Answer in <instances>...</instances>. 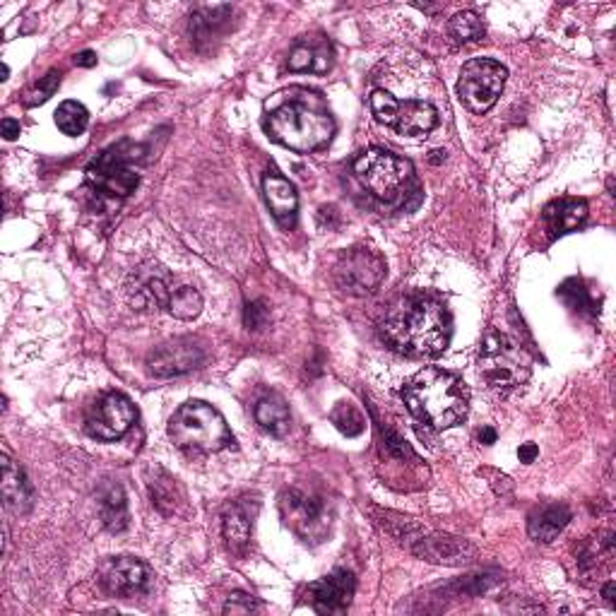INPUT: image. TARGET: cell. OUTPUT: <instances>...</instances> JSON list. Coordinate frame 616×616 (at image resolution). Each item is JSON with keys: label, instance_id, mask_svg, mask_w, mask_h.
I'll use <instances>...</instances> for the list:
<instances>
[{"label": "cell", "instance_id": "obj_17", "mask_svg": "<svg viewBox=\"0 0 616 616\" xmlns=\"http://www.w3.org/2000/svg\"><path fill=\"white\" fill-rule=\"evenodd\" d=\"M256 513V511H253ZM253 513L246 501L229 503L227 511L222 515V535L227 539V547L231 554L244 556L248 544H251L253 532Z\"/></svg>", "mask_w": 616, "mask_h": 616}, {"label": "cell", "instance_id": "obj_13", "mask_svg": "<svg viewBox=\"0 0 616 616\" xmlns=\"http://www.w3.org/2000/svg\"><path fill=\"white\" fill-rule=\"evenodd\" d=\"M357 580L349 571H335L306 588V597L318 614H342L352 602Z\"/></svg>", "mask_w": 616, "mask_h": 616}, {"label": "cell", "instance_id": "obj_11", "mask_svg": "<svg viewBox=\"0 0 616 616\" xmlns=\"http://www.w3.org/2000/svg\"><path fill=\"white\" fill-rule=\"evenodd\" d=\"M135 417H138V412L126 395L109 393L87 414L85 429L97 441H118L128 434L130 426L135 424Z\"/></svg>", "mask_w": 616, "mask_h": 616}, {"label": "cell", "instance_id": "obj_4", "mask_svg": "<svg viewBox=\"0 0 616 616\" xmlns=\"http://www.w3.org/2000/svg\"><path fill=\"white\" fill-rule=\"evenodd\" d=\"M169 438L181 450L195 453H219L234 446L227 419L207 402L191 400L176 410L169 422Z\"/></svg>", "mask_w": 616, "mask_h": 616}, {"label": "cell", "instance_id": "obj_6", "mask_svg": "<svg viewBox=\"0 0 616 616\" xmlns=\"http://www.w3.org/2000/svg\"><path fill=\"white\" fill-rule=\"evenodd\" d=\"M532 371V359L518 342L503 333H489L479 347V373L489 388H520Z\"/></svg>", "mask_w": 616, "mask_h": 616}, {"label": "cell", "instance_id": "obj_12", "mask_svg": "<svg viewBox=\"0 0 616 616\" xmlns=\"http://www.w3.org/2000/svg\"><path fill=\"white\" fill-rule=\"evenodd\" d=\"M284 523H287L296 535H301L306 539H316L321 542V537L328 530V523H325V503L318 496L306 494L301 489H292L282 496L280 501Z\"/></svg>", "mask_w": 616, "mask_h": 616}, {"label": "cell", "instance_id": "obj_37", "mask_svg": "<svg viewBox=\"0 0 616 616\" xmlns=\"http://www.w3.org/2000/svg\"><path fill=\"white\" fill-rule=\"evenodd\" d=\"M75 65H80V68H92V65H97V53H94V51L77 53Z\"/></svg>", "mask_w": 616, "mask_h": 616}, {"label": "cell", "instance_id": "obj_9", "mask_svg": "<svg viewBox=\"0 0 616 616\" xmlns=\"http://www.w3.org/2000/svg\"><path fill=\"white\" fill-rule=\"evenodd\" d=\"M506 68L491 58H475V61L462 65L458 94L460 102L472 114H487L499 102L503 87H506Z\"/></svg>", "mask_w": 616, "mask_h": 616}, {"label": "cell", "instance_id": "obj_2", "mask_svg": "<svg viewBox=\"0 0 616 616\" xmlns=\"http://www.w3.org/2000/svg\"><path fill=\"white\" fill-rule=\"evenodd\" d=\"M381 333L395 352L407 357H438L446 352L453 323L441 301L429 296H405L385 313Z\"/></svg>", "mask_w": 616, "mask_h": 616}, {"label": "cell", "instance_id": "obj_35", "mask_svg": "<svg viewBox=\"0 0 616 616\" xmlns=\"http://www.w3.org/2000/svg\"><path fill=\"white\" fill-rule=\"evenodd\" d=\"M537 455H539V448L535 446V443H523V446L518 448V458L520 462H525V465L535 462Z\"/></svg>", "mask_w": 616, "mask_h": 616}, {"label": "cell", "instance_id": "obj_10", "mask_svg": "<svg viewBox=\"0 0 616 616\" xmlns=\"http://www.w3.org/2000/svg\"><path fill=\"white\" fill-rule=\"evenodd\" d=\"M385 277V260L369 248H352L335 265V284L349 296H369Z\"/></svg>", "mask_w": 616, "mask_h": 616}, {"label": "cell", "instance_id": "obj_18", "mask_svg": "<svg viewBox=\"0 0 616 616\" xmlns=\"http://www.w3.org/2000/svg\"><path fill=\"white\" fill-rule=\"evenodd\" d=\"M3 501L5 508L13 513H27L34 503V489L22 467L10 458V453H3Z\"/></svg>", "mask_w": 616, "mask_h": 616}, {"label": "cell", "instance_id": "obj_30", "mask_svg": "<svg viewBox=\"0 0 616 616\" xmlns=\"http://www.w3.org/2000/svg\"><path fill=\"white\" fill-rule=\"evenodd\" d=\"M174 289H169V284L159 277H150L142 287L138 289V301L145 308H167Z\"/></svg>", "mask_w": 616, "mask_h": 616}, {"label": "cell", "instance_id": "obj_38", "mask_svg": "<svg viewBox=\"0 0 616 616\" xmlns=\"http://www.w3.org/2000/svg\"><path fill=\"white\" fill-rule=\"evenodd\" d=\"M614 592H616V583H614V580H609V583L604 585V590H602L604 600L609 602V607H616V597H614Z\"/></svg>", "mask_w": 616, "mask_h": 616}, {"label": "cell", "instance_id": "obj_39", "mask_svg": "<svg viewBox=\"0 0 616 616\" xmlns=\"http://www.w3.org/2000/svg\"><path fill=\"white\" fill-rule=\"evenodd\" d=\"M479 443H484V446H491V443H496V431L494 429H482L479 431Z\"/></svg>", "mask_w": 616, "mask_h": 616}, {"label": "cell", "instance_id": "obj_31", "mask_svg": "<svg viewBox=\"0 0 616 616\" xmlns=\"http://www.w3.org/2000/svg\"><path fill=\"white\" fill-rule=\"evenodd\" d=\"M559 296L566 301L568 306L576 308V311H585V308H590V313H597L595 301L590 299V296H588V289H585V287H583V282L576 280V277H573V280H568V282L561 284V287H559Z\"/></svg>", "mask_w": 616, "mask_h": 616}, {"label": "cell", "instance_id": "obj_29", "mask_svg": "<svg viewBox=\"0 0 616 616\" xmlns=\"http://www.w3.org/2000/svg\"><path fill=\"white\" fill-rule=\"evenodd\" d=\"M330 419H333V424L337 426V429L349 438L361 436L366 429V422H364V417H361V412L354 405H349V402H340V405L333 410V414H330Z\"/></svg>", "mask_w": 616, "mask_h": 616}, {"label": "cell", "instance_id": "obj_14", "mask_svg": "<svg viewBox=\"0 0 616 616\" xmlns=\"http://www.w3.org/2000/svg\"><path fill=\"white\" fill-rule=\"evenodd\" d=\"M203 361H205L203 349L195 345V342L174 340L150 352V357H147V366H150V373H154V376L171 378V376H181V373L198 369Z\"/></svg>", "mask_w": 616, "mask_h": 616}, {"label": "cell", "instance_id": "obj_36", "mask_svg": "<svg viewBox=\"0 0 616 616\" xmlns=\"http://www.w3.org/2000/svg\"><path fill=\"white\" fill-rule=\"evenodd\" d=\"M0 126H3V135H5V140H15L17 135H20V121H15V118H3V123H0Z\"/></svg>", "mask_w": 616, "mask_h": 616}, {"label": "cell", "instance_id": "obj_19", "mask_svg": "<svg viewBox=\"0 0 616 616\" xmlns=\"http://www.w3.org/2000/svg\"><path fill=\"white\" fill-rule=\"evenodd\" d=\"M333 63V49L323 37L316 39H301L289 53V70L294 73H325Z\"/></svg>", "mask_w": 616, "mask_h": 616}, {"label": "cell", "instance_id": "obj_7", "mask_svg": "<svg viewBox=\"0 0 616 616\" xmlns=\"http://www.w3.org/2000/svg\"><path fill=\"white\" fill-rule=\"evenodd\" d=\"M142 152L145 150L140 145H133L128 140L109 147L87 167V183H90L94 191L109 195V198H128L140 183V176L133 164L142 157Z\"/></svg>", "mask_w": 616, "mask_h": 616}, {"label": "cell", "instance_id": "obj_33", "mask_svg": "<svg viewBox=\"0 0 616 616\" xmlns=\"http://www.w3.org/2000/svg\"><path fill=\"white\" fill-rule=\"evenodd\" d=\"M265 323H268V308H265L263 301H251V304H246V311H244L246 328L260 330Z\"/></svg>", "mask_w": 616, "mask_h": 616}, {"label": "cell", "instance_id": "obj_22", "mask_svg": "<svg viewBox=\"0 0 616 616\" xmlns=\"http://www.w3.org/2000/svg\"><path fill=\"white\" fill-rule=\"evenodd\" d=\"M99 515L109 532H123L128 527V501L121 484H106L99 491Z\"/></svg>", "mask_w": 616, "mask_h": 616}, {"label": "cell", "instance_id": "obj_27", "mask_svg": "<svg viewBox=\"0 0 616 616\" xmlns=\"http://www.w3.org/2000/svg\"><path fill=\"white\" fill-rule=\"evenodd\" d=\"M154 475L150 482H147V487H150V496H152V503L159 508L162 513H174L176 511V491H179V487H176V482L171 479L167 472L164 470H154Z\"/></svg>", "mask_w": 616, "mask_h": 616}, {"label": "cell", "instance_id": "obj_15", "mask_svg": "<svg viewBox=\"0 0 616 616\" xmlns=\"http://www.w3.org/2000/svg\"><path fill=\"white\" fill-rule=\"evenodd\" d=\"M99 576H102L99 580H102L104 590L118 597H133L138 592H145L147 583H150L147 566L133 556H118V559L106 561Z\"/></svg>", "mask_w": 616, "mask_h": 616}, {"label": "cell", "instance_id": "obj_23", "mask_svg": "<svg viewBox=\"0 0 616 616\" xmlns=\"http://www.w3.org/2000/svg\"><path fill=\"white\" fill-rule=\"evenodd\" d=\"M256 422L263 426L265 431H270L272 436L282 438L289 431V407L280 395H265L263 400H258L256 405Z\"/></svg>", "mask_w": 616, "mask_h": 616}, {"label": "cell", "instance_id": "obj_1", "mask_svg": "<svg viewBox=\"0 0 616 616\" xmlns=\"http://www.w3.org/2000/svg\"><path fill=\"white\" fill-rule=\"evenodd\" d=\"M265 130L275 142L294 152H316L335 135V121L318 92L292 87L265 104Z\"/></svg>", "mask_w": 616, "mask_h": 616}, {"label": "cell", "instance_id": "obj_5", "mask_svg": "<svg viewBox=\"0 0 616 616\" xmlns=\"http://www.w3.org/2000/svg\"><path fill=\"white\" fill-rule=\"evenodd\" d=\"M412 174L414 169L407 159L378 147L361 152L354 159V176L381 203H398L402 195H407Z\"/></svg>", "mask_w": 616, "mask_h": 616}, {"label": "cell", "instance_id": "obj_8", "mask_svg": "<svg viewBox=\"0 0 616 616\" xmlns=\"http://www.w3.org/2000/svg\"><path fill=\"white\" fill-rule=\"evenodd\" d=\"M371 111L378 123L395 130L398 135H407V138H419L438 126V111L434 104L424 102V99H405L402 102L385 90L371 94Z\"/></svg>", "mask_w": 616, "mask_h": 616}, {"label": "cell", "instance_id": "obj_16", "mask_svg": "<svg viewBox=\"0 0 616 616\" xmlns=\"http://www.w3.org/2000/svg\"><path fill=\"white\" fill-rule=\"evenodd\" d=\"M263 195L272 217H275L282 227H294L296 210H299V195H296L292 183L280 174H268L263 179Z\"/></svg>", "mask_w": 616, "mask_h": 616}, {"label": "cell", "instance_id": "obj_34", "mask_svg": "<svg viewBox=\"0 0 616 616\" xmlns=\"http://www.w3.org/2000/svg\"><path fill=\"white\" fill-rule=\"evenodd\" d=\"M253 609H258V602L251 595H244V592H236L224 604V614H251Z\"/></svg>", "mask_w": 616, "mask_h": 616}, {"label": "cell", "instance_id": "obj_26", "mask_svg": "<svg viewBox=\"0 0 616 616\" xmlns=\"http://www.w3.org/2000/svg\"><path fill=\"white\" fill-rule=\"evenodd\" d=\"M169 313L179 321H193L203 311V296L195 292L193 287H179L174 289L169 299Z\"/></svg>", "mask_w": 616, "mask_h": 616}, {"label": "cell", "instance_id": "obj_28", "mask_svg": "<svg viewBox=\"0 0 616 616\" xmlns=\"http://www.w3.org/2000/svg\"><path fill=\"white\" fill-rule=\"evenodd\" d=\"M450 34L455 39L462 41V44H472V41H479L484 37V25L482 17L472 10H465V13H458L450 20Z\"/></svg>", "mask_w": 616, "mask_h": 616}, {"label": "cell", "instance_id": "obj_24", "mask_svg": "<svg viewBox=\"0 0 616 616\" xmlns=\"http://www.w3.org/2000/svg\"><path fill=\"white\" fill-rule=\"evenodd\" d=\"M231 17L229 5H203L191 15V34L198 41L217 37V32L227 25Z\"/></svg>", "mask_w": 616, "mask_h": 616}, {"label": "cell", "instance_id": "obj_32", "mask_svg": "<svg viewBox=\"0 0 616 616\" xmlns=\"http://www.w3.org/2000/svg\"><path fill=\"white\" fill-rule=\"evenodd\" d=\"M58 85H61V73H58V70H49V73H46V77H41L39 85L27 94L25 104L27 106H39V104L49 102L53 94H56Z\"/></svg>", "mask_w": 616, "mask_h": 616}, {"label": "cell", "instance_id": "obj_3", "mask_svg": "<svg viewBox=\"0 0 616 616\" xmlns=\"http://www.w3.org/2000/svg\"><path fill=\"white\" fill-rule=\"evenodd\" d=\"M407 410L431 429H450L460 424L470 410V393L455 373L424 369L407 381L402 390Z\"/></svg>", "mask_w": 616, "mask_h": 616}, {"label": "cell", "instance_id": "obj_21", "mask_svg": "<svg viewBox=\"0 0 616 616\" xmlns=\"http://www.w3.org/2000/svg\"><path fill=\"white\" fill-rule=\"evenodd\" d=\"M588 217V203L585 200H554L544 210V224H547L549 234L561 236L573 231Z\"/></svg>", "mask_w": 616, "mask_h": 616}, {"label": "cell", "instance_id": "obj_20", "mask_svg": "<svg viewBox=\"0 0 616 616\" xmlns=\"http://www.w3.org/2000/svg\"><path fill=\"white\" fill-rule=\"evenodd\" d=\"M571 520V511L564 503H549V506H542L539 511L530 515V523H527V532L535 542L549 544L559 537V532L564 530Z\"/></svg>", "mask_w": 616, "mask_h": 616}, {"label": "cell", "instance_id": "obj_25", "mask_svg": "<svg viewBox=\"0 0 616 616\" xmlns=\"http://www.w3.org/2000/svg\"><path fill=\"white\" fill-rule=\"evenodd\" d=\"M56 126L63 135L77 138V135L85 133L87 126H90V111H87L80 102L68 99V102H63L56 109Z\"/></svg>", "mask_w": 616, "mask_h": 616}]
</instances>
